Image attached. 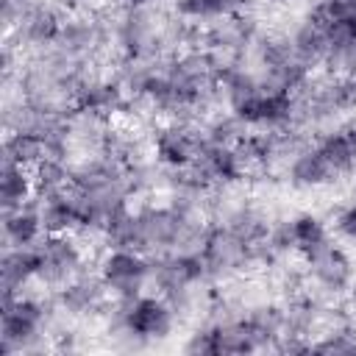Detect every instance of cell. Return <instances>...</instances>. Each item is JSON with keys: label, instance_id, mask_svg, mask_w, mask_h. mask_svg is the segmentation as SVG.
Wrapping results in <instances>:
<instances>
[{"label": "cell", "instance_id": "ac0fdd59", "mask_svg": "<svg viewBox=\"0 0 356 356\" xmlns=\"http://www.w3.org/2000/svg\"><path fill=\"white\" fill-rule=\"evenodd\" d=\"M178 17L189 22H214L245 8V0H172Z\"/></svg>", "mask_w": 356, "mask_h": 356}, {"label": "cell", "instance_id": "7402d4cb", "mask_svg": "<svg viewBox=\"0 0 356 356\" xmlns=\"http://www.w3.org/2000/svg\"><path fill=\"white\" fill-rule=\"evenodd\" d=\"M334 231H337L345 242L356 245V203L342 206V209L334 214Z\"/></svg>", "mask_w": 356, "mask_h": 356}, {"label": "cell", "instance_id": "7c38bea8", "mask_svg": "<svg viewBox=\"0 0 356 356\" xmlns=\"http://www.w3.org/2000/svg\"><path fill=\"white\" fill-rule=\"evenodd\" d=\"M39 214H42V225L44 234H75L81 225V200L78 192L70 186L58 195H47L39 197Z\"/></svg>", "mask_w": 356, "mask_h": 356}, {"label": "cell", "instance_id": "5b68a950", "mask_svg": "<svg viewBox=\"0 0 356 356\" xmlns=\"http://www.w3.org/2000/svg\"><path fill=\"white\" fill-rule=\"evenodd\" d=\"M39 256H42L39 281L44 286L58 289L83 270V248L72 234H50L39 245Z\"/></svg>", "mask_w": 356, "mask_h": 356}, {"label": "cell", "instance_id": "603a6c76", "mask_svg": "<svg viewBox=\"0 0 356 356\" xmlns=\"http://www.w3.org/2000/svg\"><path fill=\"white\" fill-rule=\"evenodd\" d=\"M58 6H64V8H70V11H83V8H89V0H56Z\"/></svg>", "mask_w": 356, "mask_h": 356}, {"label": "cell", "instance_id": "4fadbf2b", "mask_svg": "<svg viewBox=\"0 0 356 356\" xmlns=\"http://www.w3.org/2000/svg\"><path fill=\"white\" fill-rule=\"evenodd\" d=\"M44 234L39 203L28 200L14 211H3V242L6 248H33Z\"/></svg>", "mask_w": 356, "mask_h": 356}, {"label": "cell", "instance_id": "44dd1931", "mask_svg": "<svg viewBox=\"0 0 356 356\" xmlns=\"http://www.w3.org/2000/svg\"><path fill=\"white\" fill-rule=\"evenodd\" d=\"M44 159V145L39 136L25 134V131H8L3 142V161H17L25 167H33L36 161Z\"/></svg>", "mask_w": 356, "mask_h": 356}, {"label": "cell", "instance_id": "cb8c5ba5", "mask_svg": "<svg viewBox=\"0 0 356 356\" xmlns=\"http://www.w3.org/2000/svg\"><path fill=\"white\" fill-rule=\"evenodd\" d=\"M342 134H345V136H348V139L353 142V147H356V120L345 122V125H342Z\"/></svg>", "mask_w": 356, "mask_h": 356}, {"label": "cell", "instance_id": "ba28073f", "mask_svg": "<svg viewBox=\"0 0 356 356\" xmlns=\"http://www.w3.org/2000/svg\"><path fill=\"white\" fill-rule=\"evenodd\" d=\"M203 147L200 131L197 125H181V122H170L167 128H159L153 134V156L159 164L172 167V170H184L189 167L197 153Z\"/></svg>", "mask_w": 356, "mask_h": 356}, {"label": "cell", "instance_id": "d6986e66", "mask_svg": "<svg viewBox=\"0 0 356 356\" xmlns=\"http://www.w3.org/2000/svg\"><path fill=\"white\" fill-rule=\"evenodd\" d=\"M317 147H320V153L325 156V161L331 164V170L337 172V178H339V175H350V172L356 170V147H353V142L342 134V128L325 131V134L317 139Z\"/></svg>", "mask_w": 356, "mask_h": 356}, {"label": "cell", "instance_id": "3957f363", "mask_svg": "<svg viewBox=\"0 0 356 356\" xmlns=\"http://www.w3.org/2000/svg\"><path fill=\"white\" fill-rule=\"evenodd\" d=\"M306 273H309V289H314L312 295L323 300H337L348 295V289L356 281L353 259L342 248H337L334 239L325 248L306 256Z\"/></svg>", "mask_w": 356, "mask_h": 356}, {"label": "cell", "instance_id": "2e32d148", "mask_svg": "<svg viewBox=\"0 0 356 356\" xmlns=\"http://www.w3.org/2000/svg\"><path fill=\"white\" fill-rule=\"evenodd\" d=\"M197 131H200L203 145H236V142L248 134V125L228 108V111L206 114V117L200 120Z\"/></svg>", "mask_w": 356, "mask_h": 356}, {"label": "cell", "instance_id": "7a4b0ae2", "mask_svg": "<svg viewBox=\"0 0 356 356\" xmlns=\"http://www.w3.org/2000/svg\"><path fill=\"white\" fill-rule=\"evenodd\" d=\"M200 256L209 267V278L220 281V278H231L236 273H245L253 264V245H245L228 225L214 222L206 225L203 242H200Z\"/></svg>", "mask_w": 356, "mask_h": 356}, {"label": "cell", "instance_id": "5bb4252c", "mask_svg": "<svg viewBox=\"0 0 356 356\" xmlns=\"http://www.w3.org/2000/svg\"><path fill=\"white\" fill-rule=\"evenodd\" d=\"M286 39H289V47H292L295 58L303 61L309 70L317 67V64H323L325 56H328V47H331L325 31H323L317 22H312L309 17H303V19L286 33Z\"/></svg>", "mask_w": 356, "mask_h": 356}, {"label": "cell", "instance_id": "9c48e42d", "mask_svg": "<svg viewBox=\"0 0 356 356\" xmlns=\"http://www.w3.org/2000/svg\"><path fill=\"white\" fill-rule=\"evenodd\" d=\"M39 267H42L39 245H33V248H3V261H0L3 300L22 295V286H28L33 278H39Z\"/></svg>", "mask_w": 356, "mask_h": 356}, {"label": "cell", "instance_id": "8fae6325", "mask_svg": "<svg viewBox=\"0 0 356 356\" xmlns=\"http://www.w3.org/2000/svg\"><path fill=\"white\" fill-rule=\"evenodd\" d=\"M125 97H128L125 89L114 78H95V75H89L81 83V89L75 92L72 103H75V108L95 111V114H103V117H114V114H120Z\"/></svg>", "mask_w": 356, "mask_h": 356}, {"label": "cell", "instance_id": "e0dca14e", "mask_svg": "<svg viewBox=\"0 0 356 356\" xmlns=\"http://www.w3.org/2000/svg\"><path fill=\"white\" fill-rule=\"evenodd\" d=\"M289 225H292L295 250L303 253V259L312 256L314 250H320V248H325V245L331 242L328 225H325L317 214H312V211H300V214H295V217L289 220Z\"/></svg>", "mask_w": 356, "mask_h": 356}, {"label": "cell", "instance_id": "8992f818", "mask_svg": "<svg viewBox=\"0 0 356 356\" xmlns=\"http://www.w3.org/2000/svg\"><path fill=\"white\" fill-rule=\"evenodd\" d=\"M106 295H108V286L103 281L100 273H89L86 267L70 278L64 286L56 289V303H58V312L70 314V317H83V314H97L106 309Z\"/></svg>", "mask_w": 356, "mask_h": 356}, {"label": "cell", "instance_id": "ffe728a7", "mask_svg": "<svg viewBox=\"0 0 356 356\" xmlns=\"http://www.w3.org/2000/svg\"><path fill=\"white\" fill-rule=\"evenodd\" d=\"M31 175H33L36 197H47V195H58V192L70 189V167L61 159L44 156L42 161H36L31 167Z\"/></svg>", "mask_w": 356, "mask_h": 356}, {"label": "cell", "instance_id": "277c9868", "mask_svg": "<svg viewBox=\"0 0 356 356\" xmlns=\"http://www.w3.org/2000/svg\"><path fill=\"white\" fill-rule=\"evenodd\" d=\"M97 273L114 298H136L150 281V259L134 248H108L97 261Z\"/></svg>", "mask_w": 356, "mask_h": 356}, {"label": "cell", "instance_id": "52a82bcc", "mask_svg": "<svg viewBox=\"0 0 356 356\" xmlns=\"http://www.w3.org/2000/svg\"><path fill=\"white\" fill-rule=\"evenodd\" d=\"M61 11L58 3L50 0H28L22 6V14L14 25V31L8 36H17L19 47H47L56 42L58 31H61Z\"/></svg>", "mask_w": 356, "mask_h": 356}, {"label": "cell", "instance_id": "9a60e30c", "mask_svg": "<svg viewBox=\"0 0 356 356\" xmlns=\"http://www.w3.org/2000/svg\"><path fill=\"white\" fill-rule=\"evenodd\" d=\"M33 175L31 167L17 164V161H3L0 170V203L3 211H14L19 206H25L33 197Z\"/></svg>", "mask_w": 356, "mask_h": 356}, {"label": "cell", "instance_id": "30bf717a", "mask_svg": "<svg viewBox=\"0 0 356 356\" xmlns=\"http://www.w3.org/2000/svg\"><path fill=\"white\" fill-rule=\"evenodd\" d=\"M286 181L295 189H320L331 181H337V172L325 161L317 145H306L300 153H295L286 161Z\"/></svg>", "mask_w": 356, "mask_h": 356}, {"label": "cell", "instance_id": "6da1fadb", "mask_svg": "<svg viewBox=\"0 0 356 356\" xmlns=\"http://www.w3.org/2000/svg\"><path fill=\"white\" fill-rule=\"evenodd\" d=\"M56 298L42 300L33 295H17L3 300L0 312V356L39 353L47 348L44 334L56 320Z\"/></svg>", "mask_w": 356, "mask_h": 356}]
</instances>
